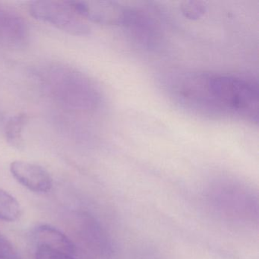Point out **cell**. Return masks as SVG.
<instances>
[{"instance_id":"1","label":"cell","mask_w":259,"mask_h":259,"mask_svg":"<svg viewBox=\"0 0 259 259\" xmlns=\"http://www.w3.org/2000/svg\"><path fill=\"white\" fill-rule=\"evenodd\" d=\"M171 92L180 104L198 113L258 120V89L238 77L183 74L172 79Z\"/></svg>"},{"instance_id":"10","label":"cell","mask_w":259,"mask_h":259,"mask_svg":"<svg viewBox=\"0 0 259 259\" xmlns=\"http://www.w3.org/2000/svg\"><path fill=\"white\" fill-rule=\"evenodd\" d=\"M35 259H75L73 255L51 249L45 246H37Z\"/></svg>"},{"instance_id":"8","label":"cell","mask_w":259,"mask_h":259,"mask_svg":"<svg viewBox=\"0 0 259 259\" xmlns=\"http://www.w3.org/2000/svg\"><path fill=\"white\" fill-rule=\"evenodd\" d=\"M28 121L29 117L26 113H19L9 119L6 124L5 136L7 142L11 146L17 149L24 148L25 139L23 133Z\"/></svg>"},{"instance_id":"11","label":"cell","mask_w":259,"mask_h":259,"mask_svg":"<svg viewBox=\"0 0 259 259\" xmlns=\"http://www.w3.org/2000/svg\"><path fill=\"white\" fill-rule=\"evenodd\" d=\"M205 10L204 4L201 2L185 3V5L182 7L183 14L191 19H199L205 13Z\"/></svg>"},{"instance_id":"2","label":"cell","mask_w":259,"mask_h":259,"mask_svg":"<svg viewBox=\"0 0 259 259\" xmlns=\"http://www.w3.org/2000/svg\"><path fill=\"white\" fill-rule=\"evenodd\" d=\"M37 76L52 98L67 108L85 110L96 104L98 97L93 84L72 68L52 65L40 69Z\"/></svg>"},{"instance_id":"12","label":"cell","mask_w":259,"mask_h":259,"mask_svg":"<svg viewBox=\"0 0 259 259\" xmlns=\"http://www.w3.org/2000/svg\"><path fill=\"white\" fill-rule=\"evenodd\" d=\"M17 256L13 244L0 233V259H16Z\"/></svg>"},{"instance_id":"9","label":"cell","mask_w":259,"mask_h":259,"mask_svg":"<svg viewBox=\"0 0 259 259\" xmlns=\"http://www.w3.org/2000/svg\"><path fill=\"white\" fill-rule=\"evenodd\" d=\"M22 211L18 200L10 192L0 189V220L14 222L20 218Z\"/></svg>"},{"instance_id":"5","label":"cell","mask_w":259,"mask_h":259,"mask_svg":"<svg viewBox=\"0 0 259 259\" xmlns=\"http://www.w3.org/2000/svg\"><path fill=\"white\" fill-rule=\"evenodd\" d=\"M10 172L21 185L36 193H48L52 189L53 179L48 171L36 163L14 160Z\"/></svg>"},{"instance_id":"7","label":"cell","mask_w":259,"mask_h":259,"mask_svg":"<svg viewBox=\"0 0 259 259\" xmlns=\"http://www.w3.org/2000/svg\"><path fill=\"white\" fill-rule=\"evenodd\" d=\"M37 246H45L75 256L76 248L73 242L60 230L50 225H41L34 231Z\"/></svg>"},{"instance_id":"6","label":"cell","mask_w":259,"mask_h":259,"mask_svg":"<svg viewBox=\"0 0 259 259\" xmlns=\"http://www.w3.org/2000/svg\"><path fill=\"white\" fill-rule=\"evenodd\" d=\"M28 23L17 13L0 7V46L20 48L29 40Z\"/></svg>"},{"instance_id":"3","label":"cell","mask_w":259,"mask_h":259,"mask_svg":"<svg viewBox=\"0 0 259 259\" xmlns=\"http://www.w3.org/2000/svg\"><path fill=\"white\" fill-rule=\"evenodd\" d=\"M31 16L72 35H85L89 25L69 2L41 0L30 4Z\"/></svg>"},{"instance_id":"4","label":"cell","mask_w":259,"mask_h":259,"mask_svg":"<svg viewBox=\"0 0 259 259\" xmlns=\"http://www.w3.org/2000/svg\"><path fill=\"white\" fill-rule=\"evenodd\" d=\"M74 10L84 19L105 25L125 22L127 13L115 3L104 1H69Z\"/></svg>"}]
</instances>
